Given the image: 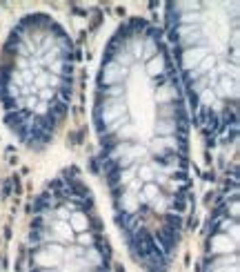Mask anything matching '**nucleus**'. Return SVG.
Instances as JSON below:
<instances>
[{
	"instance_id": "nucleus-1",
	"label": "nucleus",
	"mask_w": 240,
	"mask_h": 272,
	"mask_svg": "<svg viewBox=\"0 0 240 272\" xmlns=\"http://www.w3.org/2000/svg\"><path fill=\"white\" fill-rule=\"evenodd\" d=\"M62 257H65V248L56 246V243H49V246L31 252V261L38 270H56L60 266Z\"/></svg>"
},
{
	"instance_id": "nucleus-2",
	"label": "nucleus",
	"mask_w": 240,
	"mask_h": 272,
	"mask_svg": "<svg viewBox=\"0 0 240 272\" xmlns=\"http://www.w3.org/2000/svg\"><path fill=\"white\" fill-rule=\"evenodd\" d=\"M96 112H98V121H103L105 127H109L112 123H116L118 118L127 116V105H124L122 96L120 98H107L105 103L98 105Z\"/></svg>"
},
{
	"instance_id": "nucleus-3",
	"label": "nucleus",
	"mask_w": 240,
	"mask_h": 272,
	"mask_svg": "<svg viewBox=\"0 0 240 272\" xmlns=\"http://www.w3.org/2000/svg\"><path fill=\"white\" fill-rule=\"evenodd\" d=\"M176 38H178L182 51L191 49V47H203L205 29L203 25H178L176 27Z\"/></svg>"
},
{
	"instance_id": "nucleus-4",
	"label": "nucleus",
	"mask_w": 240,
	"mask_h": 272,
	"mask_svg": "<svg viewBox=\"0 0 240 272\" xmlns=\"http://www.w3.org/2000/svg\"><path fill=\"white\" fill-rule=\"evenodd\" d=\"M211 92L216 94V98H225V101H236L238 98V78H232V76H220L216 80V85L211 87Z\"/></svg>"
},
{
	"instance_id": "nucleus-5",
	"label": "nucleus",
	"mask_w": 240,
	"mask_h": 272,
	"mask_svg": "<svg viewBox=\"0 0 240 272\" xmlns=\"http://www.w3.org/2000/svg\"><path fill=\"white\" fill-rule=\"evenodd\" d=\"M176 147H178L176 136H153L151 154L156 156V159H167V156L176 154Z\"/></svg>"
},
{
	"instance_id": "nucleus-6",
	"label": "nucleus",
	"mask_w": 240,
	"mask_h": 272,
	"mask_svg": "<svg viewBox=\"0 0 240 272\" xmlns=\"http://www.w3.org/2000/svg\"><path fill=\"white\" fill-rule=\"evenodd\" d=\"M209 54L207 47H191V49H185L180 56V65L185 71H194L198 67L200 63H203V58Z\"/></svg>"
},
{
	"instance_id": "nucleus-7",
	"label": "nucleus",
	"mask_w": 240,
	"mask_h": 272,
	"mask_svg": "<svg viewBox=\"0 0 240 272\" xmlns=\"http://www.w3.org/2000/svg\"><path fill=\"white\" fill-rule=\"evenodd\" d=\"M127 71L124 67L116 65L114 60H109L107 65L103 67V74H100V83L103 85H122V80L127 78Z\"/></svg>"
},
{
	"instance_id": "nucleus-8",
	"label": "nucleus",
	"mask_w": 240,
	"mask_h": 272,
	"mask_svg": "<svg viewBox=\"0 0 240 272\" xmlns=\"http://www.w3.org/2000/svg\"><path fill=\"white\" fill-rule=\"evenodd\" d=\"M236 248H238V243H234L232 239L225 235V232H218V235L211 237V246H209L211 255L223 257V255H229V252L234 255V252H236Z\"/></svg>"
},
{
	"instance_id": "nucleus-9",
	"label": "nucleus",
	"mask_w": 240,
	"mask_h": 272,
	"mask_svg": "<svg viewBox=\"0 0 240 272\" xmlns=\"http://www.w3.org/2000/svg\"><path fill=\"white\" fill-rule=\"evenodd\" d=\"M153 243H156L158 248H162L165 252H169L171 248L178 243V235H176L174 230H169V228L160 226V228L156 230V241H153Z\"/></svg>"
},
{
	"instance_id": "nucleus-10",
	"label": "nucleus",
	"mask_w": 240,
	"mask_h": 272,
	"mask_svg": "<svg viewBox=\"0 0 240 272\" xmlns=\"http://www.w3.org/2000/svg\"><path fill=\"white\" fill-rule=\"evenodd\" d=\"M156 101L160 105H171L178 101V94H176V83H171V80H167V83H162L160 87H158L156 92Z\"/></svg>"
},
{
	"instance_id": "nucleus-11",
	"label": "nucleus",
	"mask_w": 240,
	"mask_h": 272,
	"mask_svg": "<svg viewBox=\"0 0 240 272\" xmlns=\"http://www.w3.org/2000/svg\"><path fill=\"white\" fill-rule=\"evenodd\" d=\"M69 228L74 235H80V232H87L89 230V214L83 212V210H76V212H71L69 217Z\"/></svg>"
},
{
	"instance_id": "nucleus-12",
	"label": "nucleus",
	"mask_w": 240,
	"mask_h": 272,
	"mask_svg": "<svg viewBox=\"0 0 240 272\" xmlns=\"http://www.w3.org/2000/svg\"><path fill=\"white\" fill-rule=\"evenodd\" d=\"M167 71V56L162 54H156L151 60H147V74L151 76V78H162V74Z\"/></svg>"
},
{
	"instance_id": "nucleus-13",
	"label": "nucleus",
	"mask_w": 240,
	"mask_h": 272,
	"mask_svg": "<svg viewBox=\"0 0 240 272\" xmlns=\"http://www.w3.org/2000/svg\"><path fill=\"white\" fill-rule=\"evenodd\" d=\"M118 205H120V210H122L124 214H136L138 205H140V199H138V194H131V192L124 190L122 197L118 199Z\"/></svg>"
},
{
	"instance_id": "nucleus-14",
	"label": "nucleus",
	"mask_w": 240,
	"mask_h": 272,
	"mask_svg": "<svg viewBox=\"0 0 240 272\" xmlns=\"http://www.w3.org/2000/svg\"><path fill=\"white\" fill-rule=\"evenodd\" d=\"M176 130H178V121H174V118H158L156 136H176Z\"/></svg>"
},
{
	"instance_id": "nucleus-15",
	"label": "nucleus",
	"mask_w": 240,
	"mask_h": 272,
	"mask_svg": "<svg viewBox=\"0 0 240 272\" xmlns=\"http://www.w3.org/2000/svg\"><path fill=\"white\" fill-rule=\"evenodd\" d=\"M156 54H160V42H158L156 38H145V42H142L140 60H151Z\"/></svg>"
},
{
	"instance_id": "nucleus-16",
	"label": "nucleus",
	"mask_w": 240,
	"mask_h": 272,
	"mask_svg": "<svg viewBox=\"0 0 240 272\" xmlns=\"http://www.w3.org/2000/svg\"><path fill=\"white\" fill-rule=\"evenodd\" d=\"M83 259L87 261V266L89 268H100V266H103V252L98 250V248H87V250H85V255H83Z\"/></svg>"
},
{
	"instance_id": "nucleus-17",
	"label": "nucleus",
	"mask_w": 240,
	"mask_h": 272,
	"mask_svg": "<svg viewBox=\"0 0 240 272\" xmlns=\"http://www.w3.org/2000/svg\"><path fill=\"white\" fill-rule=\"evenodd\" d=\"M156 197H160V188H158L156 183H142V190H140V194H138V199L151 203Z\"/></svg>"
},
{
	"instance_id": "nucleus-18",
	"label": "nucleus",
	"mask_w": 240,
	"mask_h": 272,
	"mask_svg": "<svg viewBox=\"0 0 240 272\" xmlns=\"http://www.w3.org/2000/svg\"><path fill=\"white\" fill-rule=\"evenodd\" d=\"M131 138H136V127H133L131 123L122 125V127H120V130L116 132V143H129Z\"/></svg>"
},
{
	"instance_id": "nucleus-19",
	"label": "nucleus",
	"mask_w": 240,
	"mask_h": 272,
	"mask_svg": "<svg viewBox=\"0 0 240 272\" xmlns=\"http://www.w3.org/2000/svg\"><path fill=\"white\" fill-rule=\"evenodd\" d=\"M74 243H76V246H80L83 250H87V248H94L96 246V237H94V232H89V230L87 232H80V235L74 239Z\"/></svg>"
},
{
	"instance_id": "nucleus-20",
	"label": "nucleus",
	"mask_w": 240,
	"mask_h": 272,
	"mask_svg": "<svg viewBox=\"0 0 240 272\" xmlns=\"http://www.w3.org/2000/svg\"><path fill=\"white\" fill-rule=\"evenodd\" d=\"M198 96H200V101H198V103H200V107H203V109H211V105L218 101V98H216V94L211 92L209 87H207V89H203V92H200Z\"/></svg>"
},
{
	"instance_id": "nucleus-21",
	"label": "nucleus",
	"mask_w": 240,
	"mask_h": 272,
	"mask_svg": "<svg viewBox=\"0 0 240 272\" xmlns=\"http://www.w3.org/2000/svg\"><path fill=\"white\" fill-rule=\"evenodd\" d=\"M171 7H174L176 13H189V11H200L203 4L200 2H174Z\"/></svg>"
},
{
	"instance_id": "nucleus-22",
	"label": "nucleus",
	"mask_w": 240,
	"mask_h": 272,
	"mask_svg": "<svg viewBox=\"0 0 240 272\" xmlns=\"http://www.w3.org/2000/svg\"><path fill=\"white\" fill-rule=\"evenodd\" d=\"M203 22V13L200 11H189L180 16V25H200Z\"/></svg>"
},
{
	"instance_id": "nucleus-23",
	"label": "nucleus",
	"mask_w": 240,
	"mask_h": 272,
	"mask_svg": "<svg viewBox=\"0 0 240 272\" xmlns=\"http://www.w3.org/2000/svg\"><path fill=\"white\" fill-rule=\"evenodd\" d=\"M56 94H58V92H56V89H51V87H45V89H40V92H38L36 94V96H38V101H42V103H54L56 101Z\"/></svg>"
},
{
	"instance_id": "nucleus-24",
	"label": "nucleus",
	"mask_w": 240,
	"mask_h": 272,
	"mask_svg": "<svg viewBox=\"0 0 240 272\" xmlns=\"http://www.w3.org/2000/svg\"><path fill=\"white\" fill-rule=\"evenodd\" d=\"M165 228H169V230H178V228L182 226V219L178 217V214H174V212H169V214H167V217H165Z\"/></svg>"
},
{
	"instance_id": "nucleus-25",
	"label": "nucleus",
	"mask_w": 240,
	"mask_h": 272,
	"mask_svg": "<svg viewBox=\"0 0 240 272\" xmlns=\"http://www.w3.org/2000/svg\"><path fill=\"white\" fill-rule=\"evenodd\" d=\"M69 217H71V212L65 208V205H60V208L56 210V214H54L56 221H69Z\"/></svg>"
},
{
	"instance_id": "nucleus-26",
	"label": "nucleus",
	"mask_w": 240,
	"mask_h": 272,
	"mask_svg": "<svg viewBox=\"0 0 240 272\" xmlns=\"http://www.w3.org/2000/svg\"><path fill=\"white\" fill-rule=\"evenodd\" d=\"M140 190H142V183L138 179H133L131 183L127 185V192H131V194H140Z\"/></svg>"
},
{
	"instance_id": "nucleus-27",
	"label": "nucleus",
	"mask_w": 240,
	"mask_h": 272,
	"mask_svg": "<svg viewBox=\"0 0 240 272\" xmlns=\"http://www.w3.org/2000/svg\"><path fill=\"white\" fill-rule=\"evenodd\" d=\"M227 212H232V221H238V201L236 199L227 205Z\"/></svg>"
},
{
	"instance_id": "nucleus-28",
	"label": "nucleus",
	"mask_w": 240,
	"mask_h": 272,
	"mask_svg": "<svg viewBox=\"0 0 240 272\" xmlns=\"http://www.w3.org/2000/svg\"><path fill=\"white\" fill-rule=\"evenodd\" d=\"M20 78H22V85H31L33 83V71L31 69H25L20 74Z\"/></svg>"
},
{
	"instance_id": "nucleus-29",
	"label": "nucleus",
	"mask_w": 240,
	"mask_h": 272,
	"mask_svg": "<svg viewBox=\"0 0 240 272\" xmlns=\"http://www.w3.org/2000/svg\"><path fill=\"white\" fill-rule=\"evenodd\" d=\"M209 272H238V266H218V268H211Z\"/></svg>"
},
{
	"instance_id": "nucleus-30",
	"label": "nucleus",
	"mask_w": 240,
	"mask_h": 272,
	"mask_svg": "<svg viewBox=\"0 0 240 272\" xmlns=\"http://www.w3.org/2000/svg\"><path fill=\"white\" fill-rule=\"evenodd\" d=\"M165 199H162V197H156V199H153V201H151V205H153V210H165Z\"/></svg>"
},
{
	"instance_id": "nucleus-31",
	"label": "nucleus",
	"mask_w": 240,
	"mask_h": 272,
	"mask_svg": "<svg viewBox=\"0 0 240 272\" xmlns=\"http://www.w3.org/2000/svg\"><path fill=\"white\" fill-rule=\"evenodd\" d=\"M116 272H124V268H122L120 264H116Z\"/></svg>"
},
{
	"instance_id": "nucleus-32",
	"label": "nucleus",
	"mask_w": 240,
	"mask_h": 272,
	"mask_svg": "<svg viewBox=\"0 0 240 272\" xmlns=\"http://www.w3.org/2000/svg\"><path fill=\"white\" fill-rule=\"evenodd\" d=\"M36 272H58V270H36Z\"/></svg>"
}]
</instances>
